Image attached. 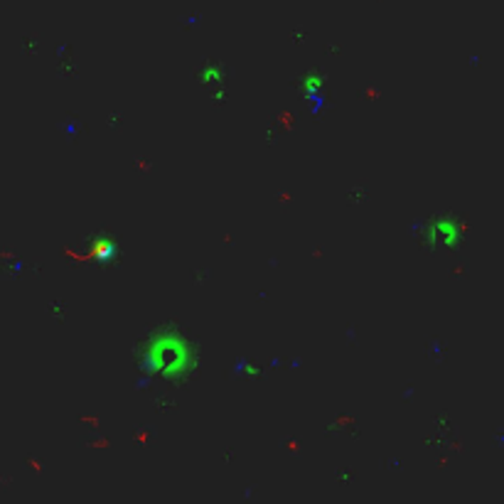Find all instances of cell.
Segmentation results:
<instances>
[{
	"instance_id": "obj_4",
	"label": "cell",
	"mask_w": 504,
	"mask_h": 504,
	"mask_svg": "<svg viewBox=\"0 0 504 504\" xmlns=\"http://www.w3.org/2000/svg\"><path fill=\"white\" fill-rule=\"evenodd\" d=\"M322 91V77L320 74H308V77H305V94H308V97H318V94H320Z\"/></svg>"
},
{
	"instance_id": "obj_3",
	"label": "cell",
	"mask_w": 504,
	"mask_h": 504,
	"mask_svg": "<svg viewBox=\"0 0 504 504\" xmlns=\"http://www.w3.org/2000/svg\"><path fill=\"white\" fill-rule=\"evenodd\" d=\"M197 79H200V84L207 87L209 91H222L224 84H226V72L219 62H207L200 72H197Z\"/></svg>"
},
{
	"instance_id": "obj_1",
	"label": "cell",
	"mask_w": 504,
	"mask_h": 504,
	"mask_svg": "<svg viewBox=\"0 0 504 504\" xmlns=\"http://www.w3.org/2000/svg\"><path fill=\"white\" fill-rule=\"evenodd\" d=\"M141 369L150 379L177 384L197 372V345L177 328H158L138 349Z\"/></svg>"
},
{
	"instance_id": "obj_2",
	"label": "cell",
	"mask_w": 504,
	"mask_h": 504,
	"mask_svg": "<svg viewBox=\"0 0 504 504\" xmlns=\"http://www.w3.org/2000/svg\"><path fill=\"white\" fill-rule=\"evenodd\" d=\"M463 232H466V226L457 222L456 217H436V219L426 222L423 239L436 249H453L463 239Z\"/></svg>"
}]
</instances>
